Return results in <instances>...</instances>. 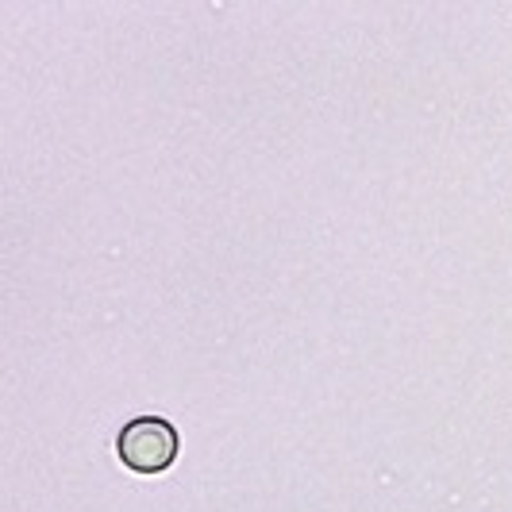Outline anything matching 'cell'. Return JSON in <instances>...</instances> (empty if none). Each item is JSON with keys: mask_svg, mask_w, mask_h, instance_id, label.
<instances>
[{"mask_svg": "<svg viewBox=\"0 0 512 512\" xmlns=\"http://www.w3.org/2000/svg\"><path fill=\"white\" fill-rule=\"evenodd\" d=\"M116 451H120L124 466L135 474H162L178 459L181 436L162 416H135L124 424V432L116 439Z\"/></svg>", "mask_w": 512, "mask_h": 512, "instance_id": "cell-1", "label": "cell"}]
</instances>
